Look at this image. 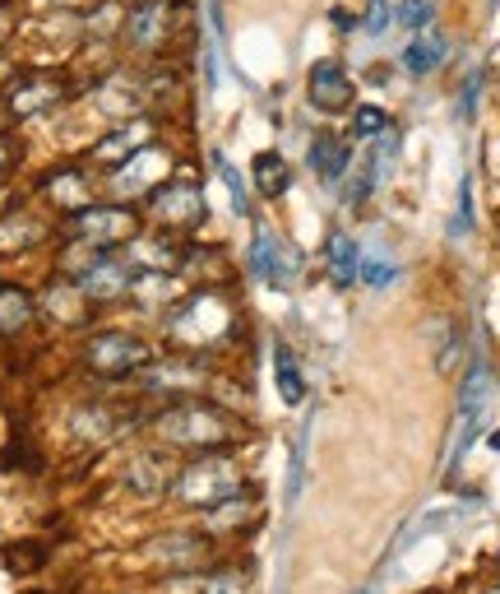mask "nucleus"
Here are the masks:
<instances>
[{"instance_id":"obj_20","label":"nucleus","mask_w":500,"mask_h":594,"mask_svg":"<svg viewBox=\"0 0 500 594\" xmlns=\"http://www.w3.org/2000/svg\"><path fill=\"white\" fill-rule=\"evenodd\" d=\"M29 316H33V298L29 293L0 289V330H6V335H14L19 325H29Z\"/></svg>"},{"instance_id":"obj_13","label":"nucleus","mask_w":500,"mask_h":594,"mask_svg":"<svg viewBox=\"0 0 500 594\" xmlns=\"http://www.w3.org/2000/svg\"><path fill=\"white\" fill-rule=\"evenodd\" d=\"M167 168H172L167 149L144 144V149L134 153L130 163H121V172H117V186H121V195H134V182H140V191H153V186H163V182H167Z\"/></svg>"},{"instance_id":"obj_27","label":"nucleus","mask_w":500,"mask_h":594,"mask_svg":"<svg viewBox=\"0 0 500 594\" xmlns=\"http://www.w3.org/2000/svg\"><path fill=\"white\" fill-rule=\"evenodd\" d=\"M149 553H153V558H199V553H204V543H199V539H191V534H181V539H176V534H167V539H157V543L149 548Z\"/></svg>"},{"instance_id":"obj_1","label":"nucleus","mask_w":500,"mask_h":594,"mask_svg":"<svg viewBox=\"0 0 500 594\" xmlns=\"http://www.w3.org/2000/svg\"><path fill=\"white\" fill-rule=\"evenodd\" d=\"M167 488L181 506H218V501L241 493V478H237V465L227 455L204 451L199 460H191V465L167 483Z\"/></svg>"},{"instance_id":"obj_4","label":"nucleus","mask_w":500,"mask_h":594,"mask_svg":"<svg viewBox=\"0 0 500 594\" xmlns=\"http://www.w3.org/2000/svg\"><path fill=\"white\" fill-rule=\"evenodd\" d=\"M181 29V0H134L126 14V42L130 52H163Z\"/></svg>"},{"instance_id":"obj_7","label":"nucleus","mask_w":500,"mask_h":594,"mask_svg":"<svg viewBox=\"0 0 500 594\" xmlns=\"http://www.w3.org/2000/svg\"><path fill=\"white\" fill-rule=\"evenodd\" d=\"M153 348L140 339V335H121V330H107V335L88 339V367L98 377H130V371L149 367Z\"/></svg>"},{"instance_id":"obj_6","label":"nucleus","mask_w":500,"mask_h":594,"mask_svg":"<svg viewBox=\"0 0 500 594\" xmlns=\"http://www.w3.org/2000/svg\"><path fill=\"white\" fill-rule=\"evenodd\" d=\"M246 260H250V274H256L260 283H274V289H292L302 274V251L287 247L274 228H256Z\"/></svg>"},{"instance_id":"obj_26","label":"nucleus","mask_w":500,"mask_h":594,"mask_svg":"<svg viewBox=\"0 0 500 594\" xmlns=\"http://www.w3.org/2000/svg\"><path fill=\"white\" fill-rule=\"evenodd\" d=\"M52 201H61L65 209H88L84 205V177H79V172H61V177L52 182Z\"/></svg>"},{"instance_id":"obj_8","label":"nucleus","mask_w":500,"mask_h":594,"mask_svg":"<svg viewBox=\"0 0 500 594\" xmlns=\"http://www.w3.org/2000/svg\"><path fill=\"white\" fill-rule=\"evenodd\" d=\"M134 228H140V218L126 205H88L75 214V237L88 241V247H102V251H111L117 241H130Z\"/></svg>"},{"instance_id":"obj_19","label":"nucleus","mask_w":500,"mask_h":594,"mask_svg":"<svg viewBox=\"0 0 500 594\" xmlns=\"http://www.w3.org/2000/svg\"><path fill=\"white\" fill-rule=\"evenodd\" d=\"M61 84H42V79H33V84H24V89L14 94V112L19 117H37V112H47V107H56L61 102Z\"/></svg>"},{"instance_id":"obj_18","label":"nucleus","mask_w":500,"mask_h":594,"mask_svg":"<svg viewBox=\"0 0 500 594\" xmlns=\"http://www.w3.org/2000/svg\"><path fill=\"white\" fill-rule=\"evenodd\" d=\"M436 0H394V29L403 33H426V29H436Z\"/></svg>"},{"instance_id":"obj_24","label":"nucleus","mask_w":500,"mask_h":594,"mask_svg":"<svg viewBox=\"0 0 500 594\" xmlns=\"http://www.w3.org/2000/svg\"><path fill=\"white\" fill-rule=\"evenodd\" d=\"M361 283H371V289H390V283L399 279V266L390 256H361V270H357Z\"/></svg>"},{"instance_id":"obj_11","label":"nucleus","mask_w":500,"mask_h":594,"mask_svg":"<svg viewBox=\"0 0 500 594\" xmlns=\"http://www.w3.org/2000/svg\"><path fill=\"white\" fill-rule=\"evenodd\" d=\"M449 56V37L441 29H426V33H413L403 42V52H399V65H403V75H413V79H426V75H436L441 65Z\"/></svg>"},{"instance_id":"obj_17","label":"nucleus","mask_w":500,"mask_h":594,"mask_svg":"<svg viewBox=\"0 0 500 594\" xmlns=\"http://www.w3.org/2000/svg\"><path fill=\"white\" fill-rule=\"evenodd\" d=\"M274 381H279L283 404H302V400H306L302 367H297V358H292V348H287V344H274Z\"/></svg>"},{"instance_id":"obj_21","label":"nucleus","mask_w":500,"mask_h":594,"mask_svg":"<svg viewBox=\"0 0 500 594\" xmlns=\"http://www.w3.org/2000/svg\"><path fill=\"white\" fill-rule=\"evenodd\" d=\"M384 130H394V126H390V112H384V107H376V102L352 107V136H357V140H380Z\"/></svg>"},{"instance_id":"obj_16","label":"nucleus","mask_w":500,"mask_h":594,"mask_svg":"<svg viewBox=\"0 0 500 594\" xmlns=\"http://www.w3.org/2000/svg\"><path fill=\"white\" fill-rule=\"evenodd\" d=\"M325 266H329V279L338 283V289H348V283L357 279L361 247L352 241V233H329V241H325Z\"/></svg>"},{"instance_id":"obj_28","label":"nucleus","mask_w":500,"mask_h":594,"mask_svg":"<svg viewBox=\"0 0 500 594\" xmlns=\"http://www.w3.org/2000/svg\"><path fill=\"white\" fill-rule=\"evenodd\" d=\"M449 233L454 237H468L472 233V177H464V186H459V214H454Z\"/></svg>"},{"instance_id":"obj_3","label":"nucleus","mask_w":500,"mask_h":594,"mask_svg":"<svg viewBox=\"0 0 500 594\" xmlns=\"http://www.w3.org/2000/svg\"><path fill=\"white\" fill-rule=\"evenodd\" d=\"M163 436L181 451H214V442H222L232 423H227L222 409H209V404H176L163 413Z\"/></svg>"},{"instance_id":"obj_25","label":"nucleus","mask_w":500,"mask_h":594,"mask_svg":"<svg viewBox=\"0 0 500 594\" xmlns=\"http://www.w3.org/2000/svg\"><path fill=\"white\" fill-rule=\"evenodd\" d=\"M482 84H487V75H482V71H468V75H464L459 98H454V117H459V121H472L477 98H482Z\"/></svg>"},{"instance_id":"obj_5","label":"nucleus","mask_w":500,"mask_h":594,"mask_svg":"<svg viewBox=\"0 0 500 594\" xmlns=\"http://www.w3.org/2000/svg\"><path fill=\"white\" fill-rule=\"evenodd\" d=\"M306 102L315 107V112H325V117L352 112V107H357V79H352V71L338 56L315 61L311 71H306Z\"/></svg>"},{"instance_id":"obj_15","label":"nucleus","mask_w":500,"mask_h":594,"mask_svg":"<svg viewBox=\"0 0 500 594\" xmlns=\"http://www.w3.org/2000/svg\"><path fill=\"white\" fill-rule=\"evenodd\" d=\"M250 177H256V191L264 195V201H283V195L292 191V168L279 149H264L256 153V163H250Z\"/></svg>"},{"instance_id":"obj_29","label":"nucleus","mask_w":500,"mask_h":594,"mask_svg":"<svg viewBox=\"0 0 500 594\" xmlns=\"http://www.w3.org/2000/svg\"><path fill=\"white\" fill-rule=\"evenodd\" d=\"M487 451H496V455H500V428H496V432L487 436Z\"/></svg>"},{"instance_id":"obj_14","label":"nucleus","mask_w":500,"mask_h":594,"mask_svg":"<svg viewBox=\"0 0 500 594\" xmlns=\"http://www.w3.org/2000/svg\"><path fill=\"white\" fill-rule=\"evenodd\" d=\"M149 140H153V126H149L144 117H134V121H126L121 130H111V136H102V140H98L94 159H98V163H107V168H121V163H130L134 153H140Z\"/></svg>"},{"instance_id":"obj_22","label":"nucleus","mask_w":500,"mask_h":594,"mask_svg":"<svg viewBox=\"0 0 500 594\" xmlns=\"http://www.w3.org/2000/svg\"><path fill=\"white\" fill-rule=\"evenodd\" d=\"M214 168H218V177H222V186H227V201H232V214L237 218H246L250 214V201H246V182H241V172L227 163V153L222 149H214Z\"/></svg>"},{"instance_id":"obj_30","label":"nucleus","mask_w":500,"mask_h":594,"mask_svg":"<svg viewBox=\"0 0 500 594\" xmlns=\"http://www.w3.org/2000/svg\"><path fill=\"white\" fill-rule=\"evenodd\" d=\"M0 172H6V144H0Z\"/></svg>"},{"instance_id":"obj_31","label":"nucleus","mask_w":500,"mask_h":594,"mask_svg":"<svg viewBox=\"0 0 500 594\" xmlns=\"http://www.w3.org/2000/svg\"><path fill=\"white\" fill-rule=\"evenodd\" d=\"M361 594H371V590H361Z\"/></svg>"},{"instance_id":"obj_2","label":"nucleus","mask_w":500,"mask_h":594,"mask_svg":"<svg viewBox=\"0 0 500 594\" xmlns=\"http://www.w3.org/2000/svg\"><path fill=\"white\" fill-rule=\"evenodd\" d=\"M232 335V306L218 293H199L186 298L172 312V339L176 344H218Z\"/></svg>"},{"instance_id":"obj_10","label":"nucleus","mask_w":500,"mask_h":594,"mask_svg":"<svg viewBox=\"0 0 500 594\" xmlns=\"http://www.w3.org/2000/svg\"><path fill=\"white\" fill-rule=\"evenodd\" d=\"M149 209L163 218V224L176 233H186V228H199V218H204V195L195 182H163V186H153L149 191Z\"/></svg>"},{"instance_id":"obj_23","label":"nucleus","mask_w":500,"mask_h":594,"mask_svg":"<svg viewBox=\"0 0 500 594\" xmlns=\"http://www.w3.org/2000/svg\"><path fill=\"white\" fill-rule=\"evenodd\" d=\"M357 19H361V33L367 37H384L394 29V0H367Z\"/></svg>"},{"instance_id":"obj_9","label":"nucleus","mask_w":500,"mask_h":594,"mask_svg":"<svg viewBox=\"0 0 500 594\" xmlns=\"http://www.w3.org/2000/svg\"><path fill=\"white\" fill-rule=\"evenodd\" d=\"M75 274H79V293L94 298V302H121L130 293V283H134L130 266L117 251H94V260L79 266Z\"/></svg>"},{"instance_id":"obj_12","label":"nucleus","mask_w":500,"mask_h":594,"mask_svg":"<svg viewBox=\"0 0 500 594\" xmlns=\"http://www.w3.org/2000/svg\"><path fill=\"white\" fill-rule=\"evenodd\" d=\"M306 163H311V172L320 177L325 186H338L352 172V149H348V140H338L334 130H325V136H315L311 140V153H306Z\"/></svg>"}]
</instances>
